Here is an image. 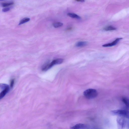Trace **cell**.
<instances>
[{
    "label": "cell",
    "mask_w": 129,
    "mask_h": 129,
    "mask_svg": "<svg viewBox=\"0 0 129 129\" xmlns=\"http://www.w3.org/2000/svg\"><path fill=\"white\" fill-rule=\"evenodd\" d=\"M111 113L113 115L121 116L129 119V111L124 110L117 109L112 110Z\"/></svg>",
    "instance_id": "obj_1"
},
{
    "label": "cell",
    "mask_w": 129,
    "mask_h": 129,
    "mask_svg": "<svg viewBox=\"0 0 129 129\" xmlns=\"http://www.w3.org/2000/svg\"><path fill=\"white\" fill-rule=\"evenodd\" d=\"M83 94L86 98L89 99H91L96 98L97 96L98 93L95 89H89L84 91Z\"/></svg>",
    "instance_id": "obj_2"
},
{
    "label": "cell",
    "mask_w": 129,
    "mask_h": 129,
    "mask_svg": "<svg viewBox=\"0 0 129 129\" xmlns=\"http://www.w3.org/2000/svg\"><path fill=\"white\" fill-rule=\"evenodd\" d=\"M63 61V59L62 58H57L54 59L51 63L44 66L42 69V70L43 71H47L51 68L53 65L62 63Z\"/></svg>",
    "instance_id": "obj_3"
},
{
    "label": "cell",
    "mask_w": 129,
    "mask_h": 129,
    "mask_svg": "<svg viewBox=\"0 0 129 129\" xmlns=\"http://www.w3.org/2000/svg\"><path fill=\"white\" fill-rule=\"evenodd\" d=\"M116 121L118 129H124L126 123L125 118L118 116L116 119Z\"/></svg>",
    "instance_id": "obj_4"
},
{
    "label": "cell",
    "mask_w": 129,
    "mask_h": 129,
    "mask_svg": "<svg viewBox=\"0 0 129 129\" xmlns=\"http://www.w3.org/2000/svg\"><path fill=\"white\" fill-rule=\"evenodd\" d=\"M3 90L1 92L0 94V99H1L7 94L10 90V87L7 85L4 88Z\"/></svg>",
    "instance_id": "obj_5"
},
{
    "label": "cell",
    "mask_w": 129,
    "mask_h": 129,
    "mask_svg": "<svg viewBox=\"0 0 129 129\" xmlns=\"http://www.w3.org/2000/svg\"><path fill=\"white\" fill-rule=\"evenodd\" d=\"M122 39V38H117L111 43L104 44L102 45V46L103 47H107L114 46L116 45Z\"/></svg>",
    "instance_id": "obj_6"
},
{
    "label": "cell",
    "mask_w": 129,
    "mask_h": 129,
    "mask_svg": "<svg viewBox=\"0 0 129 129\" xmlns=\"http://www.w3.org/2000/svg\"><path fill=\"white\" fill-rule=\"evenodd\" d=\"M85 127V125L83 123H80L77 124L73 126L71 128V129H82Z\"/></svg>",
    "instance_id": "obj_7"
},
{
    "label": "cell",
    "mask_w": 129,
    "mask_h": 129,
    "mask_svg": "<svg viewBox=\"0 0 129 129\" xmlns=\"http://www.w3.org/2000/svg\"><path fill=\"white\" fill-rule=\"evenodd\" d=\"M87 43L85 41H80L77 42L76 44V46L78 47H82L87 45Z\"/></svg>",
    "instance_id": "obj_8"
},
{
    "label": "cell",
    "mask_w": 129,
    "mask_h": 129,
    "mask_svg": "<svg viewBox=\"0 0 129 129\" xmlns=\"http://www.w3.org/2000/svg\"><path fill=\"white\" fill-rule=\"evenodd\" d=\"M67 15L69 17L73 18H75L78 19H80L81 17L77 15L72 13H69L67 14Z\"/></svg>",
    "instance_id": "obj_9"
},
{
    "label": "cell",
    "mask_w": 129,
    "mask_h": 129,
    "mask_svg": "<svg viewBox=\"0 0 129 129\" xmlns=\"http://www.w3.org/2000/svg\"><path fill=\"white\" fill-rule=\"evenodd\" d=\"M116 29L115 27L111 25L107 26L104 28V30L106 31L115 30Z\"/></svg>",
    "instance_id": "obj_10"
},
{
    "label": "cell",
    "mask_w": 129,
    "mask_h": 129,
    "mask_svg": "<svg viewBox=\"0 0 129 129\" xmlns=\"http://www.w3.org/2000/svg\"><path fill=\"white\" fill-rule=\"evenodd\" d=\"M122 101L126 106L129 108V99L125 97H123Z\"/></svg>",
    "instance_id": "obj_11"
},
{
    "label": "cell",
    "mask_w": 129,
    "mask_h": 129,
    "mask_svg": "<svg viewBox=\"0 0 129 129\" xmlns=\"http://www.w3.org/2000/svg\"><path fill=\"white\" fill-rule=\"evenodd\" d=\"M30 20V19L28 18H25L21 20L20 21L19 25H20L25 23Z\"/></svg>",
    "instance_id": "obj_12"
},
{
    "label": "cell",
    "mask_w": 129,
    "mask_h": 129,
    "mask_svg": "<svg viewBox=\"0 0 129 129\" xmlns=\"http://www.w3.org/2000/svg\"><path fill=\"white\" fill-rule=\"evenodd\" d=\"M13 2H7L3 3L2 4V7H6L8 6L13 5L14 4Z\"/></svg>",
    "instance_id": "obj_13"
},
{
    "label": "cell",
    "mask_w": 129,
    "mask_h": 129,
    "mask_svg": "<svg viewBox=\"0 0 129 129\" xmlns=\"http://www.w3.org/2000/svg\"><path fill=\"white\" fill-rule=\"evenodd\" d=\"M63 25V24L60 22H56L53 23V27L55 28H57Z\"/></svg>",
    "instance_id": "obj_14"
},
{
    "label": "cell",
    "mask_w": 129,
    "mask_h": 129,
    "mask_svg": "<svg viewBox=\"0 0 129 129\" xmlns=\"http://www.w3.org/2000/svg\"><path fill=\"white\" fill-rule=\"evenodd\" d=\"M10 9V7L5 8L2 10V11L4 12H7L9 11Z\"/></svg>",
    "instance_id": "obj_15"
},
{
    "label": "cell",
    "mask_w": 129,
    "mask_h": 129,
    "mask_svg": "<svg viewBox=\"0 0 129 129\" xmlns=\"http://www.w3.org/2000/svg\"><path fill=\"white\" fill-rule=\"evenodd\" d=\"M14 80L13 79L10 82V87L11 88H12L14 85Z\"/></svg>",
    "instance_id": "obj_16"
},
{
    "label": "cell",
    "mask_w": 129,
    "mask_h": 129,
    "mask_svg": "<svg viewBox=\"0 0 129 129\" xmlns=\"http://www.w3.org/2000/svg\"><path fill=\"white\" fill-rule=\"evenodd\" d=\"M77 2H83L84 1V0H76Z\"/></svg>",
    "instance_id": "obj_17"
}]
</instances>
